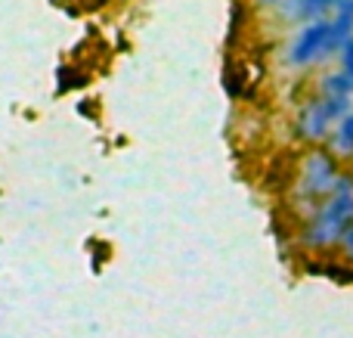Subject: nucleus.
Listing matches in <instances>:
<instances>
[{
	"instance_id": "10",
	"label": "nucleus",
	"mask_w": 353,
	"mask_h": 338,
	"mask_svg": "<svg viewBox=\"0 0 353 338\" xmlns=\"http://www.w3.org/2000/svg\"><path fill=\"white\" fill-rule=\"evenodd\" d=\"M338 252H341V258L353 267V223L347 227V233H344V239H341V246H338Z\"/></svg>"
},
{
	"instance_id": "1",
	"label": "nucleus",
	"mask_w": 353,
	"mask_h": 338,
	"mask_svg": "<svg viewBox=\"0 0 353 338\" xmlns=\"http://www.w3.org/2000/svg\"><path fill=\"white\" fill-rule=\"evenodd\" d=\"M353 223V192L344 196H329L298 230V246L304 252L323 255L341 246L344 233Z\"/></svg>"
},
{
	"instance_id": "12",
	"label": "nucleus",
	"mask_w": 353,
	"mask_h": 338,
	"mask_svg": "<svg viewBox=\"0 0 353 338\" xmlns=\"http://www.w3.org/2000/svg\"><path fill=\"white\" fill-rule=\"evenodd\" d=\"M257 3H261V6H279L282 0H257Z\"/></svg>"
},
{
	"instance_id": "3",
	"label": "nucleus",
	"mask_w": 353,
	"mask_h": 338,
	"mask_svg": "<svg viewBox=\"0 0 353 338\" xmlns=\"http://www.w3.org/2000/svg\"><path fill=\"white\" fill-rule=\"evenodd\" d=\"M325 43H329V19L319 22H307L304 28L294 34L292 47H288V68H310L325 59Z\"/></svg>"
},
{
	"instance_id": "5",
	"label": "nucleus",
	"mask_w": 353,
	"mask_h": 338,
	"mask_svg": "<svg viewBox=\"0 0 353 338\" xmlns=\"http://www.w3.org/2000/svg\"><path fill=\"white\" fill-rule=\"evenodd\" d=\"M353 41V0H341L335 12L329 16V43H325V59L338 56Z\"/></svg>"
},
{
	"instance_id": "4",
	"label": "nucleus",
	"mask_w": 353,
	"mask_h": 338,
	"mask_svg": "<svg viewBox=\"0 0 353 338\" xmlns=\"http://www.w3.org/2000/svg\"><path fill=\"white\" fill-rule=\"evenodd\" d=\"M332 128H335V124H332L323 99L310 97L307 103H301L298 115H294V130H298V137L304 143H325L332 137Z\"/></svg>"
},
{
	"instance_id": "2",
	"label": "nucleus",
	"mask_w": 353,
	"mask_h": 338,
	"mask_svg": "<svg viewBox=\"0 0 353 338\" xmlns=\"http://www.w3.org/2000/svg\"><path fill=\"white\" fill-rule=\"evenodd\" d=\"M341 174L338 168V159L325 149H310V152L301 159L298 165V174H294V183H292V192H294V205L307 211V217L332 196L335 190V180Z\"/></svg>"
},
{
	"instance_id": "7",
	"label": "nucleus",
	"mask_w": 353,
	"mask_h": 338,
	"mask_svg": "<svg viewBox=\"0 0 353 338\" xmlns=\"http://www.w3.org/2000/svg\"><path fill=\"white\" fill-rule=\"evenodd\" d=\"M332 155L335 159H353V112L332 130Z\"/></svg>"
},
{
	"instance_id": "6",
	"label": "nucleus",
	"mask_w": 353,
	"mask_h": 338,
	"mask_svg": "<svg viewBox=\"0 0 353 338\" xmlns=\"http://www.w3.org/2000/svg\"><path fill=\"white\" fill-rule=\"evenodd\" d=\"M316 97H323V99H353V84L347 81V74L329 72L323 81H319Z\"/></svg>"
},
{
	"instance_id": "9",
	"label": "nucleus",
	"mask_w": 353,
	"mask_h": 338,
	"mask_svg": "<svg viewBox=\"0 0 353 338\" xmlns=\"http://www.w3.org/2000/svg\"><path fill=\"white\" fill-rule=\"evenodd\" d=\"M338 59H341V68H338V72H341V74H347V81L353 84V41H350L347 47L341 50V53H338Z\"/></svg>"
},
{
	"instance_id": "8",
	"label": "nucleus",
	"mask_w": 353,
	"mask_h": 338,
	"mask_svg": "<svg viewBox=\"0 0 353 338\" xmlns=\"http://www.w3.org/2000/svg\"><path fill=\"white\" fill-rule=\"evenodd\" d=\"M341 3V0H304L298 10V16H294V22H319V19H325L329 12H335V6Z\"/></svg>"
},
{
	"instance_id": "11",
	"label": "nucleus",
	"mask_w": 353,
	"mask_h": 338,
	"mask_svg": "<svg viewBox=\"0 0 353 338\" xmlns=\"http://www.w3.org/2000/svg\"><path fill=\"white\" fill-rule=\"evenodd\" d=\"M301 3H304V0H282V3H279V16L285 19V22H294V16H298Z\"/></svg>"
}]
</instances>
